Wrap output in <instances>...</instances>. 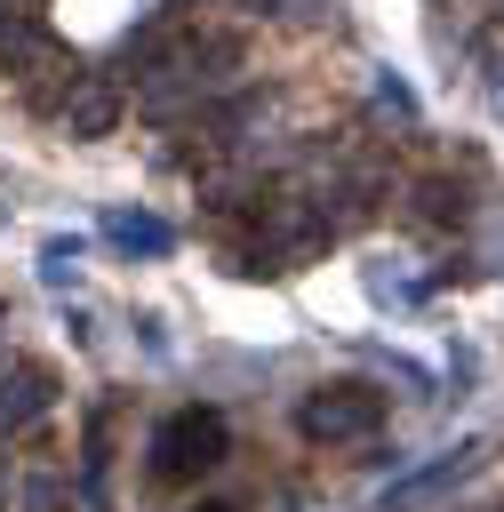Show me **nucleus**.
I'll use <instances>...</instances> for the list:
<instances>
[{"instance_id":"nucleus-5","label":"nucleus","mask_w":504,"mask_h":512,"mask_svg":"<svg viewBox=\"0 0 504 512\" xmlns=\"http://www.w3.org/2000/svg\"><path fill=\"white\" fill-rule=\"evenodd\" d=\"M64 128L72 136H104L112 128V88L104 80H80V96H64Z\"/></svg>"},{"instance_id":"nucleus-7","label":"nucleus","mask_w":504,"mask_h":512,"mask_svg":"<svg viewBox=\"0 0 504 512\" xmlns=\"http://www.w3.org/2000/svg\"><path fill=\"white\" fill-rule=\"evenodd\" d=\"M72 272H80V240H48V248H40V280H48V288H64Z\"/></svg>"},{"instance_id":"nucleus-1","label":"nucleus","mask_w":504,"mask_h":512,"mask_svg":"<svg viewBox=\"0 0 504 512\" xmlns=\"http://www.w3.org/2000/svg\"><path fill=\"white\" fill-rule=\"evenodd\" d=\"M368 424H376V392H352V384H344V400H312L304 408V432L312 440H352Z\"/></svg>"},{"instance_id":"nucleus-3","label":"nucleus","mask_w":504,"mask_h":512,"mask_svg":"<svg viewBox=\"0 0 504 512\" xmlns=\"http://www.w3.org/2000/svg\"><path fill=\"white\" fill-rule=\"evenodd\" d=\"M40 408H48V376H40V368H24V360H0V432L32 424Z\"/></svg>"},{"instance_id":"nucleus-4","label":"nucleus","mask_w":504,"mask_h":512,"mask_svg":"<svg viewBox=\"0 0 504 512\" xmlns=\"http://www.w3.org/2000/svg\"><path fill=\"white\" fill-rule=\"evenodd\" d=\"M104 232H112L128 256H168V248H176V232H168L160 216H136V208H112V216H104Z\"/></svg>"},{"instance_id":"nucleus-6","label":"nucleus","mask_w":504,"mask_h":512,"mask_svg":"<svg viewBox=\"0 0 504 512\" xmlns=\"http://www.w3.org/2000/svg\"><path fill=\"white\" fill-rule=\"evenodd\" d=\"M248 192H256L248 168H208V176H200V200H208V208H248Z\"/></svg>"},{"instance_id":"nucleus-2","label":"nucleus","mask_w":504,"mask_h":512,"mask_svg":"<svg viewBox=\"0 0 504 512\" xmlns=\"http://www.w3.org/2000/svg\"><path fill=\"white\" fill-rule=\"evenodd\" d=\"M216 440H224V432H216V416H200V408H192V416H176V424L160 432V472H192V464H208V456H216Z\"/></svg>"}]
</instances>
